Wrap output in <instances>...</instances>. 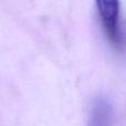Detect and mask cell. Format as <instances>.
<instances>
[{
    "instance_id": "6da1fadb",
    "label": "cell",
    "mask_w": 126,
    "mask_h": 126,
    "mask_svg": "<svg viewBox=\"0 0 126 126\" xmlns=\"http://www.w3.org/2000/svg\"><path fill=\"white\" fill-rule=\"evenodd\" d=\"M98 16L105 35L113 48L117 51L124 49L120 0H96Z\"/></svg>"
},
{
    "instance_id": "7a4b0ae2",
    "label": "cell",
    "mask_w": 126,
    "mask_h": 126,
    "mask_svg": "<svg viewBox=\"0 0 126 126\" xmlns=\"http://www.w3.org/2000/svg\"><path fill=\"white\" fill-rule=\"evenodd\" d=\"M110 117H111V107L109 106V103L98 98L94 103L92 109V118L95 120L93 124H106L109 123Z\"/></svg>"
}]
</instances>
